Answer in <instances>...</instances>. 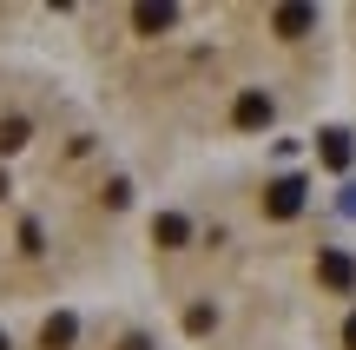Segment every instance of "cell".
I'll return each instance as SVG.
<instances>
[{
    "label": "cell",
    "mask_w": 356,
    "mask_h": 350,
    "mask_svg": "<svg viewBox=\"0 0 356 350\" xmlns=\"http://www.w3.org/2000/svg\"><path fill=\"white\" fill-rule=\"evenodd\" d=\"M73 337H79V324H73V317H66V311H60V317H47V324H40V344H47V350H66Z\"/></svg>",
    "instance_id": "cell-5"
},
{
    "label": "cell",
    "mask_w": 356,
    "mask_h": 350,
    "mask_svg": "<svg viewBox=\"0 0 356 350\" xmlns=\"http://www.w3.org/2000/svg\"><path fill=\"white\" fill-rule=\"evenodd\" d=\"M270 113H277V106H270V93H238V126H244V132L270 126Z\"/></svg>",
    "instance_id": "cell-2"
},
{
    "label": "cell",
    "mask_w": 356,
    "mask_h": 350,
    "mask_svg": "<svg viewBox=\"0 0 356 350\" xmlns=\"http://www.w3.org/2000/svg\"><path fill=\"white\" fill-rule=\"evenodd\" d=\"M26 145V119H0V152H20Z\"/></svg>",
    "instance_id": "cell-9"
},
{
    "label": "cell",
    "mask_w": 356,
    "mask_h": 350,
    "mask_svg": "<svg viewBox=\"0 0 356 350\" xmlns=\"http://www.w3.org/2000/svg\"><path fill=\"white\" fill-rule=\"evenodd\" d=\"M0 350H7V337H0Z\"/></svg>",
    "instance_id": "cell-13"
},
{
    "label": "cell",
    "mask_w": 356,
    "mask_h": 350,
    "mask_svg": "<svg viewBox=\"0 0 356 350\" xmlns=\"http://www.w3.org/2000/svg\"><path fill=\"white\" fill-rule=\"evenodd\" d=\"M185 232H191V225L178 218V212H165V218H152V238H159V245H185Z\"/></svg>",
    "instance_id": "cell-8"
},
{
    "label": "cell",
    "mask_w": 356,
    "mask_h": 350,
    "mask_svg": "<svg viewBox=\"0 0 356 350\" xmlns=\"http://www.w3.org/2000/svg\"><path fill=\"white\" fill-rule=\"evenodd\" d=\"M119 350H152V344H145V337H126V344H119Z\"/></svg>",
    "instance_id": "cell-10"
},
{
    "label": "cell",
    "mask_w": 356,
    "mask_h": 350,
    "mask_svg": "<svg viewBox=\"0 0 356 350\" xmlns=\"http://www.w3.org/2000/svg\"><path fill=\"white\" fill-rule=\"evenodd\" d=\"M0 192H7V179H0Z\"/></svg>",
    "instance_id": "cell-12"
},
{
    "label": "cell",
    "mask_w": 356,
    "mask_h": 350,
    "mask_svg": "<svg viewBox=\"0 0 356 350\" xmlns=\"http://www.w3.org/2000/svg\"><path fill=\"white\" fill-rule=\"evenodd\" d=\"M304 192H310L304 179H277L264 192V212H270V218H297V212H304Z\"/></svg>",
    "instance_id": "cell-1"
},
{
    "label": "cell",
    "mask_w": 356,
    "mask_h": 350,
    "mask_svg": "<svg viewBox=\"0 0 356 350\" xmlns=\"http://www.w3.org/2000/svg\"><path fill=\"white\" fill-rule=\"evenodd\" d=\"M172 20H178V13L165 7V0H159V7H152V0H145V7H132V26H139V33H165Z\"/></svg>",
    "instance_id": "cell-4"
},
{
    "label": "cell",
    "mask_w": 356,
    "mask_h": 350,
    "mask_svg": "<svg viewBox=\"0 0 356 350\" xmlns=\"http://www.w3.org/2000/svg\"><path fill=\"white\" fill-rule=\"evenodd\" d=\"M323 166H337V172L350 166V132H343V126H330V132H323Z\"/></svg>",
    "instance_id": "cell-6"
},
{
    "label": "cell",
    "mask_w": 356,
    "mask_h": 350,
    "mask_svg": "<svg viewBox=\"0 0 356 350\" xmlns=\"http://www.w3.org/2000/svg\"><path fill=\"white\" fill-rule=\"evenodd\" d=\"M317 278H323L330 291H350V285H356V264L343 258V251H323V258H317Z\"/></svg>",
    "instance_id": "cell-3"
},
{
    "label": "cell",
    "mask_w": 356,
    "mask_h": 350,
    "mask_svg": "<svg viewBox=\"0 0 356 350\" xmlns=\"http://www.w3.org/2000/svg\"><path fill=\"white\" fill-rule=\"evenodd\" d=\"M343 344H350V350H356V317H350V324H343Z\"/></svg>",
    "instance_id": "cell-11"
},
{
    "label": "cell",
    "mask_w": 356,
    "mask_h": 350,
    "mask_svg": "<svg viewBox=\"0 0 356 350\" xmlns=\"http://www.w3.org/2000/svg\"><path fill=\"white\" fill-rule=\"evenodd\" d=\"M310 20H317V13H310V7H277V33H284V40L310 33Z\"/></svg>",
    "instance_id": "cell-7"
}]
</instances>
